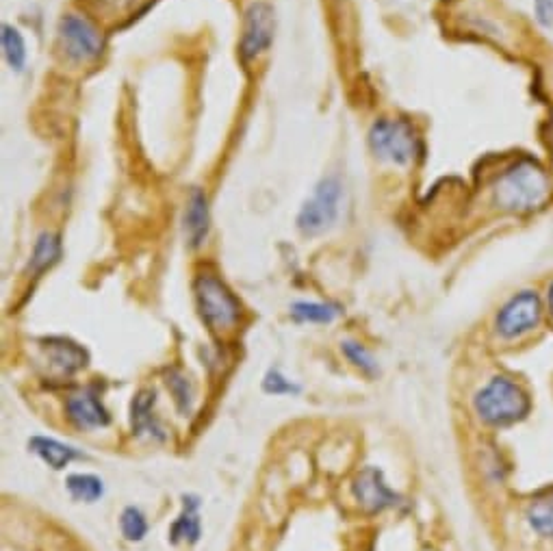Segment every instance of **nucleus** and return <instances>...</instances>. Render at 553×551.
<instances>
[{"label":"nucleus","instance_id":"dca6fc26","mask_svg":"<svg viewBox=\"0 0 553 551\" xmlns=\"http://www.w3.org/2000/svg\"><path fill=\"white\" fill-rule=\"evenodd\" d=\"M525 517L536 534L553 538V486H545L534 493L532 502L527 504Z\"/></svg>","mask_w":553,"mask_h":551},{"label":"nucleus","instance_id":"bb28decb","mask_svg":"<svg viewBox=\"0 0 553 551\" xmlns=\"http://www.w3.org/2000/svg\"><path fill=\"white\" fill-rule=\"evenodd\" d=\"M551 137H553V120H551Z\"/></svg>","mask_w":553,"mask_h":551},{"label":"nucleus","instance_id":"4be33fe9","mask_svg":"<svg viewBox=\"0 0 553 551\" xmlns=\"http://www.w3.org/2000/svg\"><path fill=\"white\" fill-rule=\"evenodd\" d=\"M341 352L345 354L347 361H350L354 367H358L360 371H365L367 376L378 374V363L374 361V356H371L360 343H356V341H343L341 343Z\"/></svg>","mask_w":553,"mask_h":551},{"label":"nucleus","instance_id":"f257e3e1","mask_svg":"<svg viewBox=\"0 0 553 551\" xmlns=\"http://www.w3.org/2000/svg\"><path fill=\"white\" fill-rule=\"evenodd\" d=\"M551 196L549 176L534 159H521L497 178L495 202L510 213H530Z\"/></svg>","mask_w":553,"mask_h":551},{"label":"nucleus","instance_id":"f03ea898","mask_svg":"<svg viewBox=\"0 0 553 551\" xmlns=\"http://www.w3.org/2000/svg\"><path fill=\"white\" fill-rule=\"evenodd\" d=\"M473 408L486 426L504 428L525 419L532 402L521 384L506 376H495L475 395Z\"/></svg>","mask_w":553,"mask_h":551},{"label":"nucleus","instance_id":"f3484780","mask_svg":"<svg viewBox=\"0 0 553 551\" xmlns=\"http://www.w3.org/2000/svg\"><path fill=\"white\" fill-rule=\"evenodd\" d=\"M61 259V239L55 233H42L35 241L29 269L31 274L40 276Z\"/></svg>","mask_w":553,"mask_h":551},{"label":"nucleus","instance_id":"b1692460","mask_svg":"<svg viewBox=\"0 0 553 551\" xmlns=\"http://www.w3.org/2000/svg\"><path fill=\"white\" fill-rule=\"evenodd\" d=\"M167 387H172L174 395H176V402L180 404V408H187L189 402H191V389H189V382L180 376V374H172V378H167Z\"/></svg>","mask_w":553,"mask_h":551},{"label":"nucleus","instance_id":"0eeeda50","mask_svg":"<svg viewBox=\"0 0 553 551\" xmlns=\"http://www.w3.org/2000/svg\"><path fill=\"white\" fill-rule=\"evenodd\" d=\"M543 315V304L536 291H519L517 296H512L504 306H501L495 328L499 337L504 339H517L532 332Z\"/></svg>","mask_w":553,"mask_h":551},{"label":"nucleus","instance_id":"412c9836","mask_svg":"<svg viewBox=\"0 0 553 551\" xmlns=\"http://www.w3.org/2000/svg\"><path fill=\"white\" fill-rule=\"evenodd\" d=\"M120 530H122L126 541L139 543V541H144L146 534H148V519H146V515L139 508L128 506V508L122 510Z\"/></svg>","mask_w":553,"mask_h":551},{"label":"nucleus","instance_id":"1a4fd4ad","mask_svg":"<svg viewBox=\"0 0 553 551\" xmlns=\"http://www.w3.org/2000/svg\"><path fill=\"white\" fill-rule=\"evenodd\" d=\"M352 493L358 506L371 512V515L400 504V495L391 489L382 471L376 467H367L358 473V478L352 484Z\"/></svg>","mask_w":553,"mask_h":551},{"label":"nucleus","instance_id":"a878e982","mask_svg":"<svg viewBox=\"0 0 553 551\" xmlns=\"http://www.w3.org/2000/svg\"><path fill=\"white\" fill-rule=\"evenodd\" d=\"M547 302H549V311H551V315H553V283H551V287H549V296H547Z\"/></svg>","mask_w":553,"mask_h":551},{"label":"nucleus","instance_id":"2eb2a0df","mask_svg":"<svg viewBox=\"0 0 553 551\" xmlns=\"http://www.w3.org/2000/svg\"><path fill=\"white\" fill-rule=\"evenodd\" d=\"M29 447L35 456H40L44 463L55 471L66 469L72 460H79L83 456L79 450H76V447H72L68 443H61L53 437H33L29 441Z\"/></svg>","mask_w":553,"mask_h":551},{"label":"nucleus","instance_id":"a211bd4d","mask_svg":"<svg viewBox=\"0 0 553 551\" xmlns=\"http://www.w3.org/2000/svg\"><path fill=\"white\" fill-rule=\"evenodd\" d=\"M339 306L328 302H295L291 304V317L302 324H332L339 317Z\"/></svg>","mask_w":553,"mask_h":551},{"label":"nucleus","instance_id":"7ed1b4c3","mask_svg":"<svg viewBox=\"0 0 553 551\" xmlns=\"http://www.w3.org/2000/svg\"><path fill=\"white\" fill-rule=\"evenodd\" d=\"M369 148L382 161L393 165H410L419 152L415 128L404 120H378L369 131Z\"/></svg>","mask_w":553,"mask_h":551},{"label":"nucleus","instance_id":"423d86ee","mask_svg":"<svg viewBox=\"0 0 553 551\" xmlns=\"http://www.w3.org/2000/svg\"><path fill=\"white\" fill-rule=\"evenodd\" d=\"M59 44L63 55L72 63H89L102 55V42L100 31L92 22L79 14H68L59 20Z\"/></svg>","mask_w":553,"mask_h":551},{"label":"nucleus","instance_id":"9d476101","mask_svg":"<svg viewBox=\"0 0 553 551\" xmlns=\"http://www.w3.org/2000/svg\"><path fill=\"white\" fill-rule=\"evenodd\" d=\"M66 410L72 424L81 430H98L111 424L109 410L98 400V395L89 389L70 395Z\"/></svg>","mask_w":553,"mask_h":551},{"label":"nucleus","instance_id":"9b49d317","mask_svg":"<svg viewBox=\"0 0 553 551\" xmlns=\"http://www.w3.org/2000/svg\"><path fill=\"white\" fill-rule=\"evenodd\" d=\"M44 354L46 361L61 376H72L76 371L87 365V352L79 343L63 337H50L44 341Z\"/></svg>","mask_w":553,"mask_h":551},{"label":"nucleus","instance_id":"39448f33","mask_svg":"<svg viewBox=\"0 0 553 551\" xmlns=\"http://www.w3.org/2000/svg\"><path fill=\"white\" fill-rule=\"evenodd\" d=\"M343 189L339 178L328 176L324 181H319L315 191L308 198L298 213V228L306 237H317L326 233L332 224L337 222L339 209H341Z\"/></svg>","mask_w":553,"mask_h":551},{"label":"nucleus","instance_id":"393cba45","mask_svg":"<svg viewBox=\"0 0 553 551\" xmlns=\"http://www.w3.org/2000/svg\"><path fill=\"white\" fill-rule=\"evenodd\" d=\"M536 9V20L543 24V27H551L553 24V0H534Z\"/></svg>","mask_w":553,"mask_h":551},{"label":"nucleus","instance_id":"4468645a","mask_svg":"<svg viewBox=\"0 0 553 551\" xmlns=\"http://www.w3.org/2000/svg\"><path fill=\"white\" fill-rule=\"evenodd\" d=\"M202 536V519H200V499L196 495H183V510L174 519L170 528V541L174 545L189 543L196 545Z\"/></svg>","mask_w":553,"mask_h":551},{"label":"nucleus","instance_id":"aec40b11","mask_svg":"<svg viewBox=\"0 0 553 551\" xmlns=\"http://www.w3.org/2000/svg\"><path fill=\"white\" fill-rule=\"evenodd\" d=\"M0 40H3V55L9 63V68L22 72L24 66H27V44H24V37L20 35V31L16 27H11V24H3V35H0Z\"/></svg>","mask_w":553,"mask_h":551},{"label":"nucleus","instance_id":"ddd939ff","mask_svg":"<svg viewBox=\"0 0 553 551\" xmlns=\"http://www.w3.org/2000/svg\"><path fill=\"white\" fill-rule=\"evenodd\" d=\"M154 404H157V395L154 391H139L135 395V400L131 404V426L133 434H139V437H150V439H165V432L161 421L154 417Z\"/></svg>","mask_w":553,"mask_h":551},{"label":"nucleus","instance_id":"20e7f679","mask_svg":"<svg viewBox=\"0 0 553 551\" xmlns=\"http://www.w3.org/2000/svg\"><path fill=\"white\" fill-rule=\"evenodd\" d=\"M196 302L202 322L213 330H228L237 324L241 304L220 278L202 274L196 280Z\"/></svg>","mask_w":553,"mask_h":551},{"label":"nucleus","instance_id":"6e6552de","mask_svg":"<svg viewBox=\"0 0 553 551\" xmlns=\"http://www.w3.org/2000/svg\"><path fill=\"white\" fill-rule=\"evenodd\" d=\"M276 31V14L274 7L265 0H256L246 11V22H243L241 37V57L243 61L256 59L274 42Z\"/></svg>","mask_w":553,"mask_h":551},{"label":"nucleus","instance_id":"5701e85b","mask_svg":"<svg viewBox=\"0 0 553 551\" xmlns=\"http://www.w3.org/2000/svg\"><path fill=\"white\" fill-rule=\"evenodd\" d=\"M263 391L269 395H298L302 387L289 380L280 369H269L263 378Z\"/></svg>","mask_w":553,"mask_h":551},{"label":"nucleus","instance_id":"f8f14e48","mask_svg":"<svg viewBox=\"0 0 553 551\" xmlns=\"http://www.w3.org/2000/svg\"><path fill=\"white\" fill-rule=\"evenodd\" d=\"M185 239L191 248H200L209 237L211 228V213H209V200L202 189H194L187 198L185 209Z\"/></svg>","mask_w":553,"mask_h":551},{"label":"nucleus","instance_id":"6ab92c4d","mask_svg":"<svg viewBox=\"0 0 553 551\" xmlns=\"http://www.w3.org/2000/svg\"><path fill=\"white\" fill-rule=\"evenodd\" d=\"M66 489L76 502L94 504L105 495V484L94 473H72L66 480Z\"/></svg>","mask_w":553,"mask_h":551}]
</instances>
